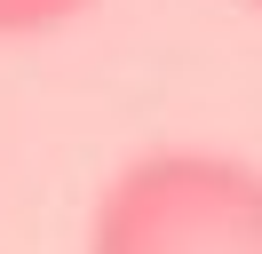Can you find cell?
I'll use <instances>...</instances> for the list:
<instances>
[{"label": "cell", "mask_w": 262, "mask_h": 254, "mask_svg": "<svg viewBox=\"0 0 262 254\" xmlns=\"http://www.w3.org/2000/svg\"><path fill=\"white\" fill-rule=\"evenodd\" d=\"M88 254H262V167L230 151H143L103 183Z\"/></svg>", "instance_id": "6da1fadb"}, {"label": "cell", "mask_w": 262, "mask_h": 254, "mask_svg": "<svg viewBox=\"0 0 262 254\" xmlns=\"http://www.w3.org/2000/svg\"><path fill=\"white\" fill-rule=\"evenodd\" d=\"M88 0H0V40H24V32H56L72 24Z\"/></svg>", "instance_id": "7a4b0ae2"}, {"label": "cell", "mask_w": 262, "mask_h": 254, "mask_svg": "<svg viewBox=\"0 0 262 254\" xmlns=\"http://www.w3.org/2000/svg\"><path fill=\"white\" fill-rule=\"evenodd\" d=\"M246 8H262V0H246Z\"/></svg>", "instance_id": "3957f363"}]
</instances>
